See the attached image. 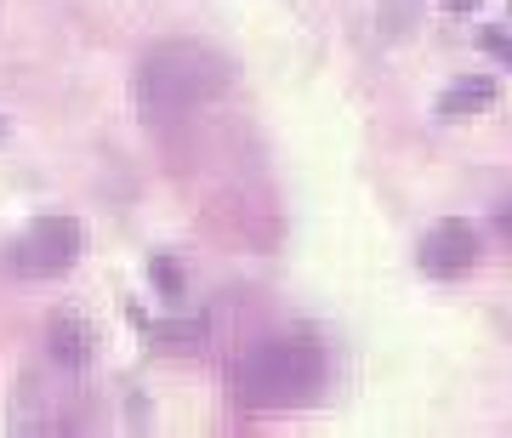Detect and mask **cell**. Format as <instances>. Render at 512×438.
<instances>
[{"mask_svg":"<svg viewBox=\"0 0 512 438\" xmlns=\"http://www.w3.org/2000/svg\"><path fill=\"white\" fill-rule=\"evenodd\" d=\"M205 330L200 325H188V319H165V325H154V342L160 347H200Z\"/></svg>","mask_w":512,"mask_h":438,"instance_id":"cell-7","label":"cell"},{"mask_svg":"<svg viewBox=\"0 0 512 438\" xmlns=\"http://www.w3.org/2000/svg\"><path fill=\"white\" fill-rule=\"evenodd\" d=\"M473 262H478V234L467 222H444L439 234L421 239V268H427V274L456 279V274H467Z\"/></svg>","mask_w":512,"mask_h":438,"instance_id":"cell-4","label":"cell"},{"mask_svg":"<svg viewBox=\"0 0 512 438\" xmlns=\"http://www.w3.org/2000/svg\"><path fill=\"white\" fill-rule=\"evenodd\" d=\"M501 222H507V234H512V205H507V211H501Z\"/></svg>","mask_w":512,"mask_h":438,"instance_id":"cell-11","label":"cell"},{"mask_svg":"<svg viewBox=\"0 0 512 438\" xmlns=\"http://www.w3.org/2000/svg\"><path fill=\"white\" fill-rule=\"evenodd\" d=\"M228 80H234V63L222 52L194 46V40H165L137 69V103H143L148 120H177V114L222 97Z\"/></svg>","mask_w":512,"mask_h":438,"instance_id":"cell-2","label":"cell"},{"mask_svg":"<svg viewBox=\"0 0 512 438\" xmlns=\"http://www.w3.org/2000/svg\"><path fill=\"white\" fill-rule=\"evenodd\" d=\"M74 256H80V228H74V217H40L35 228L12 245L6 262H12V274H23V279H57Z\"/></svg>","mask_w":512,"mask_h":438,"instance_id":"cell-3","label":"cell"},{"mask_svg":"<svg viewBox=\"0 0 512 438\" xmlns=\"http://www.w3.org/2000/svg\"><path fill=\"white\" fill-rule=\"evenodd\" d=\"M46 347H52V359L63 370H80L86 359H92L97 336H92V325H86L80 313H57L52 325H46Z\"/></svg>","mask_w":512,"mask_h":438,"instance_id":"cell-5","label":"cell"},{"mask_svg":"<svg viewBox=\"0 0 512 438\" xmlns=\"http://www.w3.org/2000/svg\"><path fill=\"white\" fill-rule=\"evenodd\" d=\"M325 387V353L308 336H274L245 347L228 370V393L245 410H296L313 404Z\"/></svg>","mask_w":512,"mask_h":438,"instance_id":"cell-1","label":"cell"},{"mask_svg":"<svg viewBox=\"0 0 512 438\" xmlns=\"http://www.w3.org/2000/svg\"><path fill=\"white\" fill-rule=\"evenodd\" d=\"M148 279H154V285H160L165 296H177V291H183V268H177L171 256H154V262H148Z\"/></svg>","mask_w":512,"mask_h":438,"instance_id":"cell-8","label":"cell"},{"mask_svg":"<svg viewBox=\"0 0 512 438\" xmlns=\"http://www.w3.org/2000/svg\"><path fill=\"white\" fill-rule=\"evenodd\" d=\"M490 103H495V80H456L439 97L444 114H478V109H490Z\"/></svg>","mask_w":512,"mask_h":438,"instance_id":"cell-6","label":"cell"},{"mask_svg":"<svg viewBox=\"0 0 512 438\" xmlns=\"http://www.w3.org/2000/svg\"><path fill=\"white\" fill-rule=\"evenodd\" d=\"M444 6H450V12H473L478 0H444Z\"/></svg>","mask_w":512,"mask_h":438,"instance_id":"cell-10","label":"cell"},{"mask_svg":"<svg viewBox=\"0 0 512 438\" xmlns=\"http://www.w3.org/2000/svg\"><path fill=\"white\" fill-rule=\"evenodd\" d=\"M0 137H6V120H0Z\"/></svg>","mask_w":512,"mask_h":438,"instance_id":"cell-12","label":"cell"},{"mask_svg":"<svg viewBox=\"0 0 512 438\" xmlns=\"http://www.w3.org/2000/svg\"><path fill=\"white\" fill-rule=\"evenodd\" d=\"M478 46L495 52L501 63H512V35H507V29H478Z\"/></svg>","mask_w":512,"mask_h":438,"instance_id":"cell-9","label":"cell"}]
</instances>
